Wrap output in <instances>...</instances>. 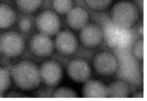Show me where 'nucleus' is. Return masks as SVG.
<instances>
[{"label":"nucleus","instance_id":"21","mask_svg":"<svg viewBox=\"0 0 147 101\" xmlns=\"http://www.w3.org/2000/svg\"><path fill=\"white\" fill-rule=\"evenodd\" d=\"M76 92L71 88L68 87H60L56 88L53 94V98H77Z\"/></svg>","mask_w":147,"mask_h":101},{"label":"nucleus","instance_id":"22","mask_svg":"<svg viewBox=\"0 0 147 101\" xmlns=\"http://www.w3.org/2000/svg\"><path fill=\"white\" fill-rule=\"evenodd\" d=\"M19 28L20 30L23 33L29 32L32 27V24L28 18H23L19 22Z\"/></svg>","mask_w":147,"mask_h":101},{"label":"nucleus","instance_id":"17","mask_svg":"<svg viewBox=\"0 0 147 101\" xmlns=\"http://www.w3.org/2000/svg\"><path fill=\"white\" fill-rule=\"evenodd\" d=\"M73 6L72 0H52V7L60 14H67Z\"/></svg>","mask_w":147,"mask_h":101},{"label":"nucleus","instance_id":"20","mask_svg":"<svg viewBox=\"0 0 147 101\" xmlns=\"http://www.w3.org/2000/svg\"><path fill=\"white\" fill-rule=\"evenodd\" d=\"M144 42L142 39H139L135 41L131 44V55L137 60L143 61L144 58Z\"/></svg>","mask_w":147,"mask_h":101},{"label":"nucleus","instance_id":"10","mask_svg":"<svg viewBox=\"0 0 147 101\" xmlns=\"http://www.w3.org/2000/svg\"><path fill=\"white\" fill-rule=\"evenodd\" d=\"M55 44L50 36L39 33L32 36L29 42L30 52L36 57L44 58L53 52Z\"/></svg>","mask_w":147,"mask_h":101},{"label":"nucleus","instance_id":"9","mask_svg":"<svg viewBox=\"0 0 147 101\" xmlns=\"http://www.w3.org/2000/svg\"><path fill=\"white\" fill-rule=\"evenodd\" d=\"M67 73L74 81L85 83L91 77L92 69L87 60L82 58H76L68 63Z\"/></svg>","mask_w":147,"mask_h":101},{"label":"nucleus","instance_id":"18","mask_svg":"<svg viewBox=\"0 0 147 101\" xmlns=\"http://www.w3.org/2000/svg\"><path fill=\"white\" fill-rule=\"evenodd\" d=\"M87 6L96 11H103L110 7L114 0H84Z\"/></svg>","mask_w":147,"mask_h":101},{"label":"nucleus","instance_id":"15","mask_svg":"<svg viewBox=\"0 0 147 101\" xmlns=\"http://www.w3.org/2000/svg\"><path fill=\"white\" fill-rule=\"evenodd\" d=\"M17 20V14L9 5L0 3V29H6L12 26Z\"/></svg>","mask_w":147,"mask_h":101},{"label":"nucleus","instance_id":"19","mask_svg":"<svg viewBox=\"0 0 147 101\" xmlns=\"http://www.w3.org/2000/svg\"><path fill=\"white\" fill-rule=\"evenodd\" d=\"M11 79V73L9 71L4 67H0V96L9 88Z\"/></svg>","mask_w":147,"mask_h":101},{"label":"nucleus","instance_id":"7","mask_svg":"<svg viewBox=\"0 0 147 101\" xmlns=\"http://www.w3.org/2000/svg\"><path fill=\"white\" fill-rule=\"evenodd\" d=\"M103 39V29L96 24H88L80 30L79 40L87 49L97 48L102 44Z\"/></svg>","mask_w":147,"mask_h":101},{"label":"nucleus","instance_id":"6","mask_svg":"<svg viewBox=\"0 0 147 101\" xmlns=\"http://www.w3.org/2000/svg\"><path fill=\"white\" fill-rule=\"evenodd\" d=\"M35 25L40 33L52 36L59 32L61 23L56 12L51 10H45L36 16Z\"/></svg>","mask_w":147,"mask_h":101},{"label":"nucleus","instance_id":"16","mask_svg":"<svg viewBox=\"0 0 147 101\" xmlns=\"http://www.w3.org/2000/svg\"><path fill=\"white\" fill-rule=\"evenodd\" d=\"M18 9L23 13L32 14L42 6L43 0H16Z\"/></svg>","mask_w":147,"mask_h":101},{"label":"nucleus","instance_id":"11","mask_svg":"<svg viewBox=\"0 0 147 101\" xmlns=\"http://www.w3.org/2000/svg\"><path fill=\"white\" fill-rule=\"evenodd\" d=\"M55 47L61 55L70 56L78 48V41L75 35L69 30L59 32L56 36Z\"/></svg>","mask_w":147,"mask_h":101},{"label":"nucleus","instance_id":"4","mask_svg":"<svg viewBox=\"0 0 147 101\" xmlns=\"http://www.w3.org/2000/svg\"><path fill=\"white\" fill-rule=\"evenodd\" d=\"M0 48L5 56L9 58H16L24 52L25 42L22 36L18 32L8 31L0 37Z\"/></svg>","mask_w":147,"mask_h":101},{"label":"nucleus","instance_id":"8","mask_svg":"<svg viewBox=\"0 0 147 101\" xmlns=\"http://www.w3.org/2000/svg\"><path fill=\"white\" fill-rule=\"evenodd\" d=\"M41 80L48 87H54L61 81L63 69L61 64L55 60L44 61L40 67Z\"/></svg>","mask_w":147,"mask_h":101},{"label":"nucleus","instance_id":"12","mask_svg":"<svg viewBox=\"0 0 147 101\" xmlns=\"http://www.w3.org/2000/svg\"><path fill=\"white\" fill-rule=\"evenodd\" d=\"M90 16L88 11L81 7L72 8L67 15L68 25L75 30H80L88 24Z\"/></svg>","mask_w":147,"mask_h":101},{"label":"nucleus","instance_id":"5","mask_svg":"<svg viewBox=\"0 0 147 101\" xmlns=\"http://www.w3.org/2000/svg\"><path fill=\"white\" fill-rule=\"evenodd\" d=\"M92 64L95 71L103 77L115 75L119 69V60L114 54L108 50L97 53L93 57Z\"/></svg>","mask_w":147,"mask_h":101},{"label":"nucleus","instance_id":"3","mask_svg":"<svg viewBox=\"0 0 147 101\" xmlns=\"http://www.w3.org/2000/svg\"><path fill=\"white\" fill-rule=\"evenodd\" d=\"M104 38L109 45L117 49H123L131 44L133 33L131 29H124L114 25L111 21L103 28Z\"/></svg>","mask_w":147,"mask_h":101},{"label":"nucleus","instance_id":"1","mask_svg":"<svg viewBox=\"0 0 147 101\" xmlns=\"http://www.w3.org/2000/svg\"><path fill=\"white\" fill-rule=\"evenodd\" d=\"M11 76L15 85L24 91L35 90L41 81L40 68L29 60L17 63L12 68Z\"/></svg>","mask_w":147,"mask_h":101},{"label":"nucleus","instance_id":"13","mask_svg":"<svg viewBox=\"0 0 147 101\" xmlns=\"http://www.w3.org/2000/svg\"><path fill=\"white\" fill-rule=\"evenodd\" d=\"M82 95L84 98H107V86L100 80L89 79L84 83Z\"/></svg>","mask_w":147,"mask_h":101},{"label":"nucleus","instance_id":"23","mask_svg":"<svg viewBox=\"0 0 147 101\" xmlns=\"http://www.w3.org/2000/svg\"><path fill=\"white\" fill-rule=\"evenodd\" d=\"M1 53H2V52H1V48H0V57H1Z\"/></svg>","mask_w":147,"mask_h":101},{"label":"nucleus","instance_id":"2","mask_svg":"<svg viewBox=\"0 0 147 101\" xmlns=\"http://www.w3.org/2000/svg\"><path fill=\"white\" fill-rule=\"evenodd\" d=\"M140 17L139 9L133 2L128 0L117 2L110 11L111 22L115 26L131 29L137 23Z\"/></svg>","mask_w":147,"mask_h":101},{"label":"nucleus","instance_id":"14","mask_svg":"<svg viewBox=\"0 0 147 101\" xmlns=\"http://www.w3.org/2000/svg\"><path fill=\"white\" fill-rule=\"evenodd\" d=\"M130 92L129 84L123 79L114 80L107 86V95L109 98H127Z\"/></svg>","mask_w":147,"mask_h":101}]
</instances>
